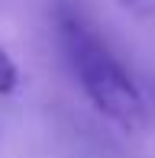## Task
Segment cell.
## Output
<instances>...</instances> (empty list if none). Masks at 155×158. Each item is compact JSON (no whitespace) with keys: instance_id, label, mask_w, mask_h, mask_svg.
Here are the masks:
<instances>
[{"instance_id":"2","label":"cell","mask_w":155,"mask_h":158,"mask_svg":"<svg viewBox=\"0 0 155 158\" xmlns=\"http://www.w3.org/2000/svg\"><path fill=\"white\" fill-rule=\"evenodd\" d=\"M16 81H19V71H16V64H13V58L0 48V94H10L13 87H16Z\"/></svg>"},{"instance_id":"1","label":"cell","mask_w":155,"mask_h":158,"mask_svg":"<svg viewBox=\"0 0 155 158\" xmlns=\"http://www.w3.org/2000/svg\"><path fill=\"white\" fill-rule=\"evenodd\" d=\"M58 35L71 61V71L78 74L90 103L119 129L139 132L149 119L145 100L132 84V77L123 71V64L116 61V55L107 48V42L71 10L58 13Z\"/></svg>"}]
</instances>
